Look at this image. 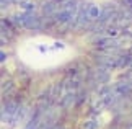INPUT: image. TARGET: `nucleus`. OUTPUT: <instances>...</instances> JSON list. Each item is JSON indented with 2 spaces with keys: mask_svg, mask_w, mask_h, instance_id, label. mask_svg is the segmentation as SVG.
<instances>
[{
  "mask_svg": "<svg viewBox=\"0 0 132 129\" xmlns=\"http://www.w3.org/2000/svg\"><path fill=\"white\" fill-rule=\"evenodd\" d=\"M106 70H108V69H103V67L91 70V79H93V80L96 82V84H100V85L106 84V82L109 80V74H108Z\"/></svg>",
  "mask_w": 132,
  "mask_h": 129,
  "instance_id": "3",
  "label": "nucleus"
},
{
  "mask_svg": "<svg viewBox=\"0 0 132 129\" xmlns=\"http://www.w3.org/2000/svg\"><path fill=\"white\" fill-rule=\"evenodd\" d=\"M106 31H108V36H109V38H114V36H118L119 28H118V26H113V28H108Z\"/></svg>",
  "mask_w": 132,
  "mask_h": 129,
  "instance_id": "10",
  "label": "nucleus"
},
{
  "mask_svg": "<svg viewBox=\"0 0 132 129\" xmlns=\"http://www.w3.org/2000/svg\"><path fill=\"white\" fill-rule=\"evenodd\" d=\"M18 108L20 105H16L15 101H5L3 103V106H2V121L3 123H16L15 121V118H16V113H18Z\"/></svg>",
  "mask_w": 132,
  "mask_h": 129,
  "instance_id": "1",
  "label": "nucleus"
},
{
  "mask_svg": "<svg viewBox=\"0 0 132 129\" xmlns=\"http://www.w3.org/2000/svg\"><path fill=\"white\" fill-rule=\"evenodd\" d=\"M13 0H2V8H7V5H10Z\"/></svg>",
  "mask_w": 132,
  "mask_h": 129,
  "instance_id": "12",
  "label": "nucleus"
},
{
  "mask_svg": "<svg viewBox=\"0 0 132 129\" xmlns=\"http://www.w3.org/2000/svg\"><path fill=\"white\" fill-rule=\"evenodd\" d=\"M114 90L118 92V93L121 95V96H127V95H130V90H132V85L129 84V82H119V84H116L114 85Z\"/></svg>",
  "mask_w": 132,
  "mask_h": 129,
  "instance_id": "5",
  "label": "nucleus"
},
{
  "mask_svg": "<svg viewBox=\"0 0 132 129\" xmlns=\"http://www.w3.org/2000/svg\"><path fill=\"white\" fill-rule=\"evenodd\" d=\"M88 15H90V20L91 21H98V18H100V7H96V5H90V10H88Z\"/></svg>",
  "mask_w": 132,
  "mask_h": 129,
  "instance_id": "7",
  "label": "nucleus"
},
{
  "mask_svg": "<svg viewBox=\"0 0 132 129\" xmlns=\"http://www.w3.org/2000/svg\"><path fill=\"white\" fill-rule=\"evenodd\" d=\"M7 92H8V93H13V92H15V87H13L12 82H5V84H3V87H2V93L7 95Z\"/></svg>",
  "mask_w": 132,
  "mask_h": 129,
  "instance_id": "8",
  "label": "nucleus"
},
{
  "mask_svg": "<svg viewBox=\"0 0 132 129\" xmlns=\"http://www.w3.org/2000/svg\"><path fill=\"white\" fill-rule=\"evenodd\" d=\"M88 10H90V5H87V3H82V5H80L78 15H77V18H75V21L72 25L75 29H80V28L87 26V23L91 21V20H90V15H88Z\"/></svg>",
  "mask_w": 132,
  "mask_h": 129,
  "instance_id": "2",
  "label": "nucleus"
},
{
  "mask_svg": "<svg viewBox=\"0 0 132 129\" xmlns=\"http://www.w3.org/2000/svg\"><path fill=\"white\" fill-rule=\"evenodd\" d=\"M82 129H98V123L90 119V121H85L82 124Z\"/></svg>",
  "mask_w": 132,
  "mask_h": 129,
  "instance_id": "9",
  "label": "nucleus"
},
{
  "mask_svg": "<svg viewBox=\"0 0 132 129\" xmlns=\"http://www.w3.org/2000/svg\"><path fill=\"white\" fill-rule=\"evenodd\" d=\"M57 5H60V3H55V2H52V0L46 2L43 5V15L47 17V18H55V15H57L59 8H60V7H57Z\"/></svg>",
  "mask_w": 132,
  "mask_h": 129,
  "instance_id": "4",
  "label": "nucleus"
},
{
  "mask_svg": "<svg viewBox=\"0 0 132 129\" xmlns=\"http://www.w3.org/2000/svg\"><path fill=\"white\" fill-rule=\"evenodd\" d=\"M124 79H126V82H129V84L132 85V70H129V72H126Z\"/></svg>",
  "mask_w": 132,
  "mask_h": 129,
  "instance_id": "11",
  "label": "nucleus"
},
{
  "mask_svg": "<svg viewBox=\"0 0 132 129\" xmlns=\"http://www.w3.org/2000/svg\"><path fill=\"white\" fill-rule=\"evenodd\" d=\"M75 101H77V93H67L62 98V101H60V106L67 110V108H70Z\"/></svg>",
  "mask_w": 132,
  "mask_h": 129,
  "instance_id": "6",
  "label": "nucleus"
}]
</instances>
